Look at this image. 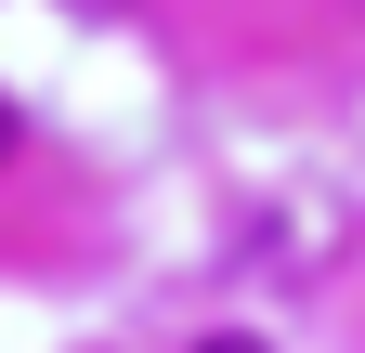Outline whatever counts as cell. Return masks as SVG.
<instances>
[{
	"label": "cell",
	"instance_id": "1",
	"mask_svg": "<svg viewBox=\"0 0 365 353\" xmlns=\"http://www.w3.org/2000/svg\"><path fill=\"white\" fill-rule=\"evenodd\" d=\"M196 353H261V340H196Z\"/></svg>",
	"mask_w": 365,
	"mask_h": 353
},
{
	"label": "cell",
	"instance_id": "2",
	"mask_svg": "<svg viewBox=\"0 0 365 353\" xmlns=\"http://www.w3.org/2000/svg\"><path fill=\"white\" fill-rule=\"evenodd\" d=\"M0 144H14V131H0Z\"/></svg>",
	"mask_w": 365,
	"mask_h": 353
}]
</instances>
